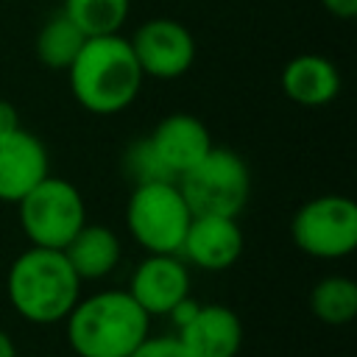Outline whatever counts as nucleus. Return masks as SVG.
Instances as JSON below:
<instances>
[{"instance_id":"2eb2a0df","label":"nucleus","mask_w":357,"mask_h":357,"mask_svg":"<svg viewBox=\"0 0 357 357\" xmlns=\"http://www.w3.org/2000/svg\"><path fill=\"white\" fill-rule=\"evenodd\" d=\"M120 237L103 223H84L64 245V257L81 282L106 279L120 265Z\"/></svg>"},{"instance_id":"39448f33","label":"nucleus","mask_w":357,"mask_h":357,"mask_svg":"<svg viewBox=\"0 0 357 357\" xmlns=\"http://www.w3.org/2000/svg\"><path fill=\"white\" fill-rule=\"evenodd\" d=\"M17 218L31 245L64 251V245L86 223V204L73 181L47 173L17 201Z\"/></svg>"},{"instance_id":"412c9836","label":"nucleus","mask_w":357,"mask_h":357,"mask_svg":"<svg viewBox=\"0 0 357 357\" xmlns=\"http://www.w3.org/2000/svg\"><path fill=\"white\" fill-rule=\"evenodd\" d=\"M321 6L335 20H354L357 17V0H321Z\"/></svg>"},{"instance_id":"aec40b11","label":"nucleus","mask_w":357,"mask_h":357,"mask_svg":"<svg viewBox=\"0 0 357 357\" xmlns=\"http://www.w3.org/2000/svg\"><path fill=\"white\" fill-rule=\"evenodd\" d=\"M128 357H190L187 349L178 343L176 335H162V337H145Z\"/></svg>"},{"instance_id":"f3484780","label":"nucleus","mask_w":357,"mask_h":357,"mask_svg":"<svg viewBox=\"0 0 357 357\" xmlns=\"http://www.w3.org/2000/svg\"><path fill=\"white\" fill-rule=\"evenodd\" d=\"M310 310L321 324L329 326L351 324L357 315V282L343 273L324 276L310 290Z\"/></svg>"},{"instance_id":"0eeeda50","label":"nucleus","mask_w":357,"mask_h":357,"mask_svg":"<svg viewBox=\"0 0 357 357\" xmlns=\"http://www.w3.org/2000/svg\"><path fill=\"white\" fill-rule=\"evenodd\" d=\"M290 237L307 257L343 259L357 248V204L349 195H315L296 209Z\"/></svg>"},{"instance_id":"1a4fd4ad","label":"nucleus","mask_w":357,"mask_h":357,"mask_svg":"<svg viewBox=\"0 0 357 357\" xmlns=\"http://www.w3.org/2000/svg\"><path fill=\"white\" fill-rule=\"evenodd\" d=\"M126 290L151 318L167 315L190 296V268L178 254H148L131 271Z\"/></svg>"},{"instance_id":"6ab92c4d","label":"nucleus","mask_w":357,"mask_h":357,"mask_svg":"<svg viewBox=\"0 0 357 357\" xmlns=\"http://www.w3.org/2000/svg\"><path fill=\"white\" fill-rule=\"evenodd\" d=\"M120 167H123V176L128 178L131 187L148 184V181H176V178L165 170V165L159 162V156L153 153L148 137L128 142V148L123 151Z\"/></svg>"},{"instance_id":"9d476101","label":"nucleus","mask_w":357,"mask_h":357,"mask_svg":"<svg viewBox=\"0 0 357 357\" xmlns=\"http://www.w3.org/2000/svg\"><path fill=\"white\" fill-rule=\"evenodd\" d=\"M243 248H245V237L237 218L192 215L178 257L201 271H226L243 257Z\"/></svg>"},{"instance_id":"6e6552de","label":"nucleus","mask_w":357,"mask_h":357,"mask_svg":"<svg viewBox=\"0 0 357 357\" xmlns=\"http://www.w3.org/2000/svg\"><path fill=\"white\" fill-rule=\"evenodd\" d=\"M145 78H181L195 61V39L187 25L170 17L145 20L128 39Z\"/></svg>"},{"instance_id":"ddd939ff","label":"nucleus","mask_w":357,"mask_h":357,"mask_svg":"<svg viewBox=\"0 0 357 357\" xmlns=\"http://www.w3.org/2000/svg\"><path fill=\"white\" fill-rule=\"evenodd\" d=\"M190 357H237L243 349V321L223 304H198L192 318L176 329Z\"/></svg>"},{"instance_id":"dca6fc26","label":"nucleus","mask_w":357,"mask_h":357,"mask_svg":"<svg viewBox=\"0 0 357 357\" xmlns=\"http://www.w3.org/2000/svg\"><path fill=\"white\" fill-rule=\"evenodd\" d=\"M84 42H86V33L64 11H59L39 28L33 50L47 70H67L78 56V50L84 47Z\"/></svg>"},{"instance_id":"20e7f679","label":"nucleus","mask_w":357,"mask_h":357,"mask_svg":"<svg viewBox=\"0 0 357 357\" xmlns=\"http://www.w3.org/2000/svg\"><path fill=\"white\" fill-rule=\"evenodd\" d=\"M192 215H226L240 218L251 195V173L240 153L231 148H215L176 178Z\"/></svg>"},{"instance_id":"a211bd4d","label":"nucleus","mask_w":357,"mask_h":357,"mask_svg":"<svg viewBox=\"0 0 357 357\" xmlns=\"http://www.w3.org/2000/svg\"><path fill=\"white\" fill-rule=\"evenodd\" d=\"M61 11L86 36H106L120 33V28L128 20L131 0H64Z\"/></svg>"},{"instance_id":"f03ea898","label":"nucleus","mask_w":357,"mask_h":357,"mask_svg":"<svg viewBox=\"0 0 357 357\" xmlns=\"http://www.w3.org/2000/svg\"><path fill=\"white\" fill-rule=\"evenodd\" d=\"M64 329L75 357H128L151 335V315L128 290H98L78 296Z\"/></svg>"},{"instance_id":"f257e3e1","label":"nucleus","mask_w":357,"mask_h":357,"mask_svg":"<svg viewBox=\"0 0 357 357\" xmlns=\"http://www.w3.org/2000/svg\"><path fill=\"white\" fill-rule=\"evenodd\" d=\"M75 103L98 117L126 112L145 84L131 42L120 33L86 36L84 47L64 70Z\"/></svg>"},{"instance_id":"4468645a","label":"nucleus","mask_w":357,"mask_h":357,"mask_svg":"<svg viewBox=\"0 0 357 357\" xmlns=\"http://www.w3.org/2000/svg\"><path fill=\"white\" fill-rule=\"evenodd\" d=\"M279 86L296 106L321 109L340 95V70L321 53H298L282 67Z\"/></svg>"},{"instance_id":"f8f14e48","label":"nucleus","mask_w":357,"mask_h":357,"mask_svg":"<svg viewBox=\"0 0 357 357\" xmlns=\"http://www.w3.org/2000/svg\"><path fill=\"white\" fill-rule=\"evenodd\" d=\"M148 142L165 170L178 178L192 165H198L212 151V134L204 126L201 117L187 112H173L156 123V128L148 134Z\"/></svg>"},{"instance_id":"9b49d317","label":"nucleus","mask_w":357,"mask_h":357,"mask_svg":"<svg viewBox=\"0 0 357 357\" xmlns=\"http://www.w3.org/2000/svg\"><path fill=\"white\" fill-rule=\"evenodd\" d=\"M50 173V156L45 142L17 126L0 134V201L17 204Z\"/></svg>"},{"instance_id":"5701e85b","label":"nucleus","mask_w":357,"mask_h":357,"mask_svg":"<svg viewBox=\"0 0 357 357\" xmlns=\"http://www.w3.org/2000/svg\"><path fill=\"white\" fill-rule=\"evenodd\" d=\"M0 357H17V346L6 329H0Z\"/></svg>"},{"instance_id":"423d86ee","label":"nucleus","mask_w":357,"mask_h":357,"mask_svg":"<svg viewBox=\"0 0 357 357\" xmlns=\"http://www.w3.org/2000/svg\"><path fill=\"white\" fill-rule=\"evenodd\" d=\"M192 212L176 181H148L131 187L126 201V229L148 254H178Z\"/></svg>"},{"instance_id":"7ed1b4c3","label":"nucleus","mask_w":357,"mask_h":357,"mask_svg":"<svg viewBox=\"0 0 357 357\" xmlns=\"http://www.w3.org/2000/svg\"><path fill=\"white\" fill-rule=\"evenodd\" d=\"M81 279L64 251L28 245L14 257L6 273V296L11 310L28 324H59L81 296Z\"/></svg>"},{"instance_id":"4be33fe9","label":"nucleus","mask_w":357,"mask_h":357,"mask_svg":"<svg viewBox=\"0 0 357 357\" xmlns=\"http://www.w3.org/2000/svg\"><path fill=\"white\" fill-rule=\"evenodd\" d=\"M17 126H22V123H20V112H17V106H14L11 100L0 98V134L11 131V128H17Z\"/></svg>"}]
</instances>
